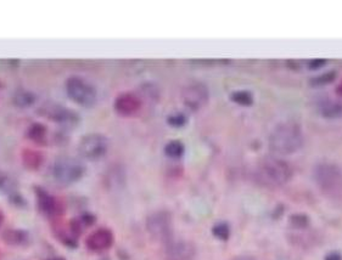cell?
I'll return each instance as SVG.
<instances>
[{
  "label": "cell",
  "mask_w": 342,
  "mask_h": 260,
  "mask_svg": "<svg viewBox=\"0 0 342 260\" xmlns=\"http://www.w3.org/2000/svg\"><path fill=\"white\" fill-rule=\"evenodd\" d=\"M303 145V135L296 123H281L269 135V146L278 155H291Z\"/></svg>",
  "instance_id": "6da1fadb"
},
{
  "label": "cell",
  "mask_w": 342,
  "mask_h": 260,
  "mask_svg": "<svg viewBox=\"0 0 342 260\" xmlns=\"http://www.w3.org/2000/svg\"><path fill=\"white\" fill-rule=\"evenodd\" d=\"M292 169L286 162L277 158H267L257 168V179L265 186H281L291 180Z\"/></svg>",
  "instance_id": "7a4b0ae2"
},
{
  "label": "cell",
  "mask_w": 342,
  "mask_h": 260,
  "mask_svg": "<svg viewBox=\"0 0 342 260\" xmlns=\"http://www.w3.org/2000/svg\"><path fill=\"white\" fill-rule=\"evenodd\" d=\"M314 180L319 189L330 197H337L342 193V173L334 164L322 163L317 165Z\"/></svg>",
  "instance_id": "3957f363"
},
{
  "label": "cell",
  "mask_w": 342,
  "mask_h": 260,
  "mask_svg": "<svg viewBox=\"0 0 342 260\" xmlns=\"http://www.w3.org/2000/svg\"><path fill=\"white\" fill-rule=\"evenodd\" d=\"M66 93L69 99L83 107L93 106L98 98L95 86L78 75H72L66 81Z\"/></svg>",
  "instance_id": "277c9868"
},
{
  "label": "cell",
  "mask_w": 342,
  "mask_h": 260,
  "mask_svg": "<svg viewBox=\"0 0 342 260\" xmlns=\"http://www.w3.org/2000/svg\"><path fill=\"white\" fill-rule=\"evenodd\" d=\"M108 151V140L99 133H90L81 138L78 143V152L87 161H99Z\"/></svg>",
  "instance_id": "5b68a950"
},
{
  "label": "cell",
  "mask_w": 342,
  "mask_h": 260,
  "mask_svg": "<svg viewBox=\"0 0 342 260\" xmlns=\"http://www.w3.org/2000/svg\"><path fill=\"white\" fill-rule=\"evenodd\" d=\"M86 173V168L80 161L69 157L60 158L53 164V177L57 183L69 185L78 181Z\"/></svg>",
  "instance_id": "8992f818"
},
{
  "label": "cell",
  "mask_w": 342,
  "mask_h": 260,
  "mask_svg": "<svg viewBox=\"0 0 342 260\" xmlns=\"http://www.w3.org/2000/svg\"><path fill=\"white\" fill-rule=\"evenodd\" d=\"M146 229L154 240L165 242L172 241V219L167 211H156L147 218Z\"/></svg>",
  "instance_id": "52a82bcc"
},
{
  "label": "cell",
  "mask_w": 342,
  "mask_h": 260,
  "mask_svg": "<svg viewBox=\"0 0 342 260\" xmlns=\"http://www.w3.org/2000/svg\"><path fill=\"white\" fill-rule=\"evenodd\" d=\"M210 93L207 86L202 83H193L184 88L181 93V100H183L185 107L192 111L201 110L207 104Z\"/></svg>",
  "instance_id": "ba28073f"
},
{
  "label": "cell",
  "mask_w": 342,
  "mask_h": 260,
  "mask_svg": "<svg viewBox=\"0 0 342 260\" xmlns=\"http://www.w3.org/2000/svg\"><path fill=\"white\" fill-rule=\"evenodd\" d=\"M39 113L49 120L63 124V125H73L78 120L77 114L74 112H72L65 106L54 104V102H45L42 105L39 107Z\"/></svg>",
  "instance_id": "9c48e42d"
},
{
  "label": "cell",
  "mask_w": 342,
  "mask_h": 260,
  "mask_svg": "<svg viewBox=\"0 0 342 260\" xmlns=\"http://www.w3.org/2000/svg\"><path fill=\"white\" fill-rule=\"evenodd\" d=\"M86 244L92 252H104L113 244V234L108 229H98L88 236Z\"/></svg>",
  "instance_id": "30bf717a"
},
{
  "label": "cell",
  "mask_w": 342,
  "mask_h": 260,
  "mask_svg": "<svg viewBox=\"0 0 342 260\" xmlns=\"http://www.w3.org/2000/svg\"><path fill=\"white\" fill-rule=\"evenodd\" d=\"M37 197H38V205L39 209L47 214L50 218H57L63 213V207L61 202L59 199L50 196L49 193L43 191V190H37Z\"/></svg>",
  "instance_id": "8fae6325"
},
{
  "label": "cell",
  "mask_w": 342,
  "mask_h": 260,
  "mask_svg": "<svg viewBox=\"0 0 342 260\" xmlns=\"http://www.w3.org/2000/svg\"><path fill=\"white\" fill-rule=\"evenodd\" d=\"M167 260H193L194 248L184 241H171L167 243Z\"/></svg>",
  "instance_id": "7c38bea8"
},
{
  "label": "cell",
  "mask_w": 342,
  "mask_h": 260,
  "mask_svg": "<svg viewBox=\"0 0 342 260\" xmlns=\"http://www.w3.org/2000/svg\"><path fill=\"white\" fill-rule=\"evenodd\" d=\"M140 108V101L133 94L126 93L120 95L115 101V110L122 116H131Z\"/></svg>",
  "instance_id": "4fadbf2b"
},
{
  "label": "cell",
  "mask_w": 342,
  "mask_h": 260,
  "mask_svg": "<svg viewBox=\"0 0 342 260\" xmlns=\"http://www.w3.org/2000/svg\"><path fill=\"white\" fill-rule=\"evenodd\" d=\"M21 157H22L23 165L29 170H37L43 163V156L39 151L35 150H23Z\"/></svg>",
  "instance_id": "5bb4252c"
},
{
  "label": "cell",
  "mask_w": 342,
  "mask_h": 260,
  "mask_svg": "<svg viewBox=\"0 0 342 260\" xmlns=\"http://www.w3.org/2000/svg\"><path fill=\"white\" fill-rule=\"evenodd\" d=\"M27 232L21 231V230H8L3 234V240L11 246H21L27 242Z\"/></svg>",
  "instance_id": "9a60e30c"
},
{
  "label": "cell",
  "mask_w": 342,
  "mask_h": 260,
  "mask_svg": "<svg viewBox=\"0 0 342 260\" xmlns=\"http://www.w3.org/2000/svg\"><path fill=\"white\" fill-rule=\"evenodd\" d=\"M27 137L34 141L35 144H45V139H47V128L41 123L32 124L27 132Z\"/></svg>",
  "instance_id": "2e32d148"
},
{
  "label": "cell",
  "mask_w": 342,
  "mask_h": 260,
  "mask_svg": "<svg viewBox=\"0 0 342 260\" xmlns=\"http://www.w3.org/2000/svg\"><path fill=\"white\" fill-rule=\"evenodd\" d=\"M34 100L35 96L28 90H20L14 95V104L19 107H28L34 102Z\"/></svg>",
  "instance_id": "e0dca14e"
},
{
  "label": "cell",
  "mask_w": 342,
  "mask_h": 260,
  "mask_svg": "<svg viewBox=\"0 0 342 260\" xmlns=\"http://www.w3.org/2000/svg\"><path fill=\"white\" fill-rule=\"evenodd\" d=\"M165 153L169 158H180L184 155V145L178 140L169 141L165 147Z\"/></svg>",
  "instance_id": "ac0fdd59"
},
{
  "label": "cell",
  "mask_w": 342,
  "mask_h": 260,
  "mask_svg": "<svg viewBox=\"0 0 342 260\" xmlns=\"http://www.w3.org/2000/svg\"><path fill=\"white\" fill-rule=\"evenodd\" d=\"M322 114L325 118H338L342 116V104L340 102H326L322 107Z\"/></svg>",
  "instance_id": "d6986e66"
},
{
  "label": "cell",
  "mask_w": 342,
  "mask_h": 260,
  "mask_svg": "<svg viewBox=\"0 0 342 260\" xmlns=\"http://www.w3.org/2000/svg\"><path fill=\"white\" fill-rule=\"evenodd\" d=\"M232 100L241 106H250V105H252V102H253L252 94L246 92V90H239V92L233 93Z\"/></svg>",
  "instance_id": "ffe728a7"
},
{
  "label": "cell",
  "mask_w": 342,
  "mask_h": 260,
  "mask_svg": "<svg viewBox=\"0 0 342 260\" xmlns=\"http://www.w3.org/2000/svg\"><path fill=\"white\" fill-rule=\"evenodd\" d=\"M212 232H213V235L217 238L223 241H226L229 238V236H231V229H229L228 224L225 223H220L214 225V228L212 229Z\"/></svg>",
  "instance_id": "44dd1931"
},
{
  "label": "cell",
  "mask_w": 342,
  "mask_h": 260,
  "mask_svg": "<svg viewBox=\"0 0 342 260\" xmlns=\"http://www.w3.org/2000/svg\"><path fill=\"white\" fill-rule=\"evenodd\" d=\"M14 189V183L7 174L0 171V191L2 192H10Z\"/></svg>",
  "instance_id": "7402d4cb"
},
{
  "label": "cell",
  "mask_w": 342,
  "mask_h": 260,
  "mask_svg": "<svg viewBox=\"0 0 342 260\" xmlns=\"http://www.w3.org/2000/svg\"><path fill=\"white\" fill-rule=\"evenodd\" d=\"M169 125L175 126V128H180L186 123V117L181 113H175L173 116L168 117Z\"/></svg>",
  "instance_id": "603a6c76"
},
{
  "label": "cell",
  "mask_w": 342,
  "mask_h": 260,
  "mask_svg": "<svg viewBox=\"0 0 342 260\" xmlns=\"http://www.w3.org/2000/svg\"><path fill=\"white\" fill-rule=\"evenodd\" d=\"M335 75H336L335 72H330V73L322 74V75H319V77L314 78L312 83L316 84V85H323V84L331 83V81L335 79Z\"/></svg>",
  "instance_id": "cb8c5ba5"
},
{
  "label": "cell",
  "mask_w": 342,
  "mask_h": 260,
  "mask_svg": "<svg viewBox=\"0 0 342 260\" xmlns=\"http://www.w3.org/2000/svg\"><path fill=\"white\" fill-rule=\"evenodd\" d=\"M291 224L295 228H306L308 225V218L306 215H292Z\"/></svg>",
  "instance_id": "d4e9b609"
},
{
  "label": "cell",
  "mask_w": 342,
  "mask_h": 260,
  "mask_svg": "<svg viewBox=\"0 0 342 260\" xmlns=\"http://www.w3.org/2000/svg\"><path fill=\"white\" fill-rule=\"evenodd\" d=\"M324 260H342V256H341L340 253L331 252V253L326 254L325 259H324Z\"/></svg>",
  "instance_id": "484cf974"
},
{
  "label": "cell",
  "mask_w": 342,
  "mask_h": 260,
  "mask_svg": "<svg viewBox=\"0 0 342 260\" xmlns=\"http://www.w3.org/2000/svg\"><path fill=\"white\" fill-rule=\"evenodd\" d=\"M324 63H325V60H313L310 66L312 68H319V67H322Z\"/></svg>",
  "instance_id": "4316f807"
},
{
  "label": "cell",
  "mask_w": 342,
  "mask_h": 260,
  "mask_svg": "<svg viewBox=\"0 0 342 260\" xmlns=\"http://www.w3.org/2000/svg\"><path fill=\"white\" fill-rule=\"evenodd\" d=\"M233 260H256V259L249 255H240V256H237V258H234Z\"/></svg>",
  "instance_id": "83f0119b"
},
{
  "label": "cell",
  "mask_w": 342,
  "mask_h": 260,
  "mask_svg": "<svg viewBox=\"0 0 342 260\" xmlns=\"http://www.w3.org/2000/svg\"><path fill=\"white\" fill-rule=\"evenodd\" d=\"M3 222H4V214H3L2 211H0V226H2Z\"/></svg>",
  "instance_id": "f1b7e54d"
},
{
  "label": "cell",
  "mask_w": 342,
  "mask_h": 260,
  "mask_svg": "<svg viewBox=\"0 0 342 260\" xmlns=\"http://www.w3.org/2000/svg\"><path fill=\"white\" fill-rule=\"evenodd\" d=\"M49 260H65V259H62V258H53V259H49Z\"/></svg>",
  "instance_id": "f546056e"
},
{
  "label": "cell",
  "mask_w": 342,
  "mask_h": 260,
  "mask_svg": "<svg viewBox=\"0 0 342 260\" xmlns=\"http://www.w3.org/2000/svg\"><path fill=\"white\" fill-rule=\"evenodd\" d=\"M3 258V253H2V250H0V260H2Z\"/></svg>",
  "instance_id": "4dcf8cb0"
}]
</instances>
